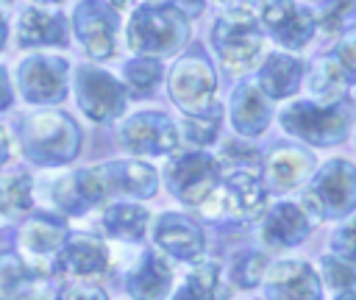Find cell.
<instances>
[{
	"label": "cell",
	"instance_id": "1",
	"mask_svg": "<svg viewBox=\"0 0 356 300\" xmlns=\"http://www.w3.org/2000/svg\"><path fill=\"white\" fill-rule=\"evenodd\" d=\"M14 136L22 156L36 167H64L78 158L83 133L78 122L56 108H39L19 114Z\"/></svg>",
	"mask_w": 356,
	"mask_h": 300
},
{
	"label": "cell",
	"instance_id": "2",
	"mask_svg": "<svg viewBox=\"0 0 356 300\" xmlns=\"http://www.w3.org/2000/svg\"><path fill=\"white\" fill-rule=\"evenodd\" d=\"M278 119L289 136L312 147H331L348 139L356 119V103L350 97L325 106L314 100H295L281 111Z\"/></svg>",
	"mask_w": 356,
	"mask_h": 300
},
{
	"label": "cell",
	"instance_id": "3",
	"mask_svg": "<svg viewBox=\"0 0 356 300\" xmlns=\"http://www.w3.org/2000/svg\"><path fill=\"white\" fill-rule=\"evenodd\" d=\"M298 206L306 211L312 225L325 219H345L356 211V164L348 158H328L320 164L309 186L300 192Z\"/></svg>",
	"mask_w": 356,
	"mask_h": 300
},
{
	"label": "cell",
	"instance_id": "4",
	"mask_svg": "<svg viewBox=\"0 0 356 300\" xmlns=\"http://www.w3.org/2000/svg\"><path fill=\"white\" fill-rule=\"evenodd\" d=\"M128 47L147 58L178 53L189 39V19L170 3H142L128 19Z\"/></svg>",
	"mask_w": 356,
	"mask_h": 300
},
{
	"label": "cell",
	"instance_id": "5",
	"mask_svg": "<svg viewBox=\"0 0 356 300\" xmlns=\"http://www.w3.org/2000/svg\"><path fill=\"white\" fill-rule=\"evenodd\" d=\"M211 44H214V53H217L222 69L231 75H239V72L253 69V64L259 61L264 33L256 25L253 14L239 6L214 19Z\"/></svg>",
	"mask_w": 356,
	"mask_h": 300
},
{
	"label": "cell",
	"instance_id": "6",
	"mask_svg": "<svg viewBox=\"0 0 356 300\" xmlns=\"http://www.w3.org/2000/svg\"><path fill=\"white\" fill-rule=\"evenodd\" d=\"M270 192L264 189L259 172H228L211 197L197 206L206 219H228V222H253L267 211Z\"/></svg>",
	"mask_w": 356,
	"mask_h": 300
},
{
	"label": "cell",
	"instance_id": "7",
	"mask_svg": "<svg viewBox=\"0 0 356 300\" xmlns=\"http://www.w3.org/2000/svg\"><path fill=\"white\" fill-rule=\"evenodd\" d=\"M222 181L217 156L206 150H181L164 167V183L170 194L184 206H203Z\"/></svg>",
	"mask_w": 356,
	"mask_h": 300
},
{
	"label": "cell",
	"instance_id": "8",
	"mask_svg": "<svg viewBox=\"0 0 356 300\" xmlns=\"http://www.w3.org/2000/svg\"><path fill=\"white\" fill-rule=\"evenodd\" d=\"M14 89L28 106H58L70 92V61L53 53H33L17 64Z\"/></svg>",
	"mask_w": 356,
	"mask_h": 300
},
{
	"label": "cell",
	"instance_id": "9",
	"mask_svg": "<svg viewBox=\"0 0 356 300\" xmlns=\"http://www.w3.org/2000/svg\"><path fill=\"white\" fill-rule=\"evenodd\" d=\"M167 92H170V100L186 117L209 111L214 106L217 75H214V67L206 58V53H200V50L184 53L167 75Z\"/></svg>",
	"mask_w": 356,
	"mask_h": 300
},
{
	"label": "cell",
	"instance_id": "10",
	"mask_svg": "<svg viewBox=\"0 0 356 300\" xmlns=\"http://www.w3.org/2000/svg\"><path fill=\"white\" fill-rule=\"evenodd\" d=\"M72 89L78 108L92 122H111L125 114L128 92L122 81H117L111 72L95 67V64H78L72 69Z\"/></svg>",
	"mask_w": 356,
	"mask_h": 300
},
{
	"label": "cell",
	"instance_id": "11",
	"mask_svg": "<svg viewBox=\"0 0 356 300\" xmlns=\"http://www.w3.org/2000/svg\"><path fill=\"white\" fill-rule=\"evenodd\" d=\"M67 222L58 214L50 211H33L25 217L19 233H17V256L39 275L47 278L56 269V258L67 239Z\"/></svg>",
	"mask_w": 356,
	"mask_h": 300
},
{
	"label": "cell",
	"instance_id": "12",
	"mask_svg": "<svg viewBox=\"0 0 356 300\" xmlns=\"http://www.w3.org/2000/svg\"><path fill=\"white\" fill-rule=\"evenodd\" d=\"M242 8L253 14L261 33L267 31L281 47H289V50L306 47V42L314 36V28H317V19L312 17V11H306L295 0H245Z\"/></svg>",
	"mask_w": 356,
	"mask_h": 300
},
{
	"label": "cell",
	"instance_id": "13",
	"mask_svg": "<svg viewBox=\"0 0 356 300\" xmlns=\"http://www.w3.org/2000/svg\"><path fill=\"white\" fill-rule=\"evenodd\" d=\"M120 14L108 0H81L72 11V31L83 53L95 61L114 58Z\"/></svg>",
	"mask_w": 356,
	"mask_h": 300
},
{
	"label": "cell",
	"instance_id": "14",
	"mask_svg": "<svg viewBox=\"0 0 356 300\" xmlns=\"http://www.w3.org/2000/svg\"><path fill=\"white\" fill-rule=\"evenodd\" d=\"M120 144L134 156H172L181 144V133L164 111H136L122 119Z\"/></svg>",
	"mask_w": 356,
	"mask_h": 300
},
{
	"label": "cell",
	"instance_id": "15",
	"mask_svg": "<svg viewBox=\"0 0 356 300\" xmlns=\"http://www.w3.org/2000/svg\"><path fill=\"white\" fill-rule=\"evenodd\" d=\"M317 167V158L309 147L292 144V142H278L267 150L261 158V183L273 194H286L298 186H303Z\"/></svg>",
	"mask_w": 356,
	"mask_h": 300
},
{
	"label": "cell",
	"instance_id": "16",
	"mask_svg": "<svg viewBox=\"0 0 356 300\" xmlns=\"http://www.w3.org/2000/svg\"><path fill=\"white\" fill-rule=\"evenodd\" d=\"M264 300H323L320 275L303 258H284L264 272Z\"/></svg>",
	"mask_w": 356,
	"mask_h": 300
},
{
	"label": "cell",
	"instance_id": "17",
	"mask_svg": "<svg viewBox=\"0 0 356 300\" xmlns=\"http://www.w3.org/2000/svg\"><path fill=\"white\" fill-rule=\"evenodd\" d=\"M153 242L161 253H167L175 261H197L206 250V233L200 222L178 211H164L156 217Z\"/></svg>",
	"mask_w": 356,
	"mask_h": 300
},
{
	"label": "cell",
	"instance_id": "18",
	"mask_svg": "<svg viewBox=\"0 0 356 300\" xmlns=\"http://www.w3.org/2000/svg\"><path fill=\"white\" fill-rule=\"evenodd\" d=\"M14 42L22 50L33 47H67V17L53 6H28L17 17Z\"/></svg>",
	"mask_w": 356,
	"mask_h": 300
},
{
	"label": "cell",
	"instance_id": "19",
	"mask_svg": "<svg viewBox=\"0 0 356 300\" xmlns=\"http://www.w3.org/2000/svg\"><path fill=\"white\" fill-rule=\"evenodd\" d=\"M312 228H314L312 219L298 203L281 200L261 214L259 239L267 250H286V247H298L312 233Z\"/></svg>",
	"mask_w": 356,
	"mask_h": 300
},
{
	"label": "cell",
	"instance_id": "20",
	"mask_svg": "<svg viewBox=\"0 0 356 300\" xmlns=\"http://www.w3.org/2000/svg\"><path fill=\"white\" fill-rule=\"evenodd\" d=\"M111 267V253L106 242L95 233H67L64 247L56 258V272H67L75 278H95L108 272Z\"/></svg>",
	"mask_w": 356,
	"mask_h": 300
},
{
	"label": "cell",
	"instance_id": "21",
	"mask_svg": "<svg viewBox=\"0 0 356 300\" xmlns=\"http://www.w3.org/2000/svg\"><path fill=\"white\" fill-rule=\"evenodd\" d=\"M125 292L134 300H164L172 292V269L156 250H142L125 275Z\"/></svg>",
	"mask_w": 356,
	"mask_h": 300
},
{
	"label": "cell",
	"instance_id": "22",
	"mask_svg": "<svg viewBox=\"0 0 356 300\" xmlns=\"http://www.w3.org/2000/svg\"><path fill=\"white\" fill-rule=\"evenodd\" d=\"M228 117H231V125L234 131L242 136V139H253V136H261L273 119V106L270 100L259 92L256 83L245 81L239 83L234 92H231V100H228Z\"/></svg>",
	"mask_w": 356,
	"mask_h": 300
},
{
	"label": "cell",
	"instance_id": "23",
	"mask_svg": "<svg viewBox=\"0 0 356 300\" xmlns=\"http://www.w3.org/2000/svg\"><path fill=\"white\" fill-rule=\"evenodd\" d=\"M106 181L114 194L131 197V200H147L159 192V172L139 158H117V161H103Z\"/></svg>",
	"mask_w": 356,
	"mask_h": 300
},
{
	"label": "cell",
	"instance_id": "24",
	"mask_svg": "<svg viewBox=\"0 0 356 300\" xmlns=\"http://www.w3.org/2000/svg\"><path fill=\"white\" fill-rule=\"evenodd\" d=\"M300 81H303V64L289 53L267 56L256 75V86L267 100L292 97L300 89Z\"/></svg>",
	"mask_w": 356,
	"mask_h": 300
},
{
	"label": "cell",
	"instance_id": "25",
	"mask_svg": "<svg viewBox=\"0 0 356 300\" xmlns=\"http://www.w3.org/2000/svg\"><path fill=\"white\" fill-rule=\"evenodd\" d=\"M100 228L117 242H142L150 228V211L139 203H108L100 214Z\"/></svg>",
	"mask_w": 356,
	"mask_h": 300
},
{
	"label": "cell",
	"instance_id": "26",
	"mask_svg": "<svg viewBox=\"0 0 356 300\" xmlns=\"http://www.w3.org/2000/svg\"><path fill=\"white\" fill-rule=\"evenodd\" d=\"M33 214V178L25 169L0 172V219H22Z\"/></svg>",
	"mask_w": 356,
	"mask_h": 300
},
{
	"label": "cell",
	"instance_id": "27",
	"mask_svg": "<svg viewBox=\"0 0 356 300\" xmlns=\"http://www.w3.org/2000/svg\"><path fill=\"white\" fill-rule=\"evenodd\" d=\"M306 86H309V92H312V100L325 106V103H337V100L348 97L350 78H348V72L339 67V61H337L334 56H323V58L314 61V67L309 69Z\"/></svg>",
	"mask_w": 356,
	"mask_h": 300
},
{
	"label": "cell",
	"instance_id": "28",
	"mask_svg": "<svg viewBox=\"0 0 356 300\" xmlns=\"http://www.w3.org/2000/svg\"><path fill=\"white\" fill-rule=\"evenodd\" d=\"M36 281L42 278L17 256V250H0V300H22Z\"/></svg>",
	"mask_w": 356,
	"mask_h": 300
},
{
	"label": "cell",
	"instance_id": "29",
	"mask_svg": "<svg viewBox=\"0 0 356 300\" xmlns=\"http://www.w3.org/2000/svg\"><path fill=\"white\" fill-rule=\"evenodd\" d=\"M161 75H164V69H161V61L159 58L136 56V58L125 61V67H122V86H125L128 97L145 100L161 83Z\"/></svg>",
	"mask_w": 356,
	"mask_h": 300
},
{
	"label": "cell",
	"instance_id": "30",
	"mask_svg": "<svg viewBox=\"0 0 356 300\" xmlns=\"http://www.w3.org/2000/svg\"><path fill=\"white\" fill-rule=\"evenodd\" d=\"M184 289L192 300H225L231 294L225 281H222V269L217 261H197L189 269Z\"/></svg>",
	"mask_w": 356,
	"mask_h": 300
},
{
	"label": "cell",
	"instance_id": "31",
	"mask_svg": "<svg viewBox=\"0 0 356 300\" xmlns=\"http://www.w3.org/2000/svg\"><path fill=\"white\" fill-rule=\"evenodd\" d=\"M220 128H222V106L214 103V106H211L209 111H203V114L184 117L178 133H181V142L192 144V150H203V147H209V144L217 142Z\"/></svg>",
	"mask_w": 356,
	"mask_h": 300
},
{
	"label": "cell",
	"instance_id": "32",
	"mask_svg": "<svg viewBox=\"0 0 356 300\" xmlns=\"http://www.w3.org/2000/svg\"><path fill=\"white\" fill-rule=\"evenodd\" d=\"M270 258L264 250H239L228 264V278L236 289H256L264 281Z\"/></svg>",
	"mask_w": 356,
	"mask_h": 300
},
{
	"label": "cell",
	"instance_id": "33",
	"mask_svg": "<svg viewBox=\"0 0 356 300\" xmlns=\"http://www.w3.org/2000/svg\"><path fill=\"white\" fill-rule=\"evenodd\" d=\"M217 161L220 167H228V172H261V153L242 136L225 139Z\"/></svg>",
	"mask_w": 356,
	"mask_h": 300
},
{
	"label": "cell",
	"instance_id": "34",
	"mask_svg": "<svg viewBox=\"0 0 356 300\" xmlns=\"http://www.w3.org/2000/svg\"><path fill=\"white\" fill-rule=\"evenodd\" d=\"M320 283H325L328 289L339 292H353L356 289V261L342 258V256H323L320 258Z\"/></svg>",
	"mask_w": 356,
	"mask_h": 300
},
{
	"label": "cell",
	"instance_id": "35",
	"mask_svg": "<svg viewBox=\"0 0 356 300\" xmlns=\"http://www.w3.org/2000/svg\"><path fill=\"white\" fill-rule=\"evenodd\" d=\"M356 19V0H337L323 17L320 25L325 33H339L345 28H350V22Z\"/></svg>",
	"mask_w": 356,
	"mask_h": 300
},
{
	"label": "cell",
	"instance_id": "36",
	"mask_svg": "<svg viewBox=\"0 0 356 300\" xmlns=\"http://www.w3.org/2000/svg\"><path fill=\"white\" fill-rule=\"evenodd\" d=\"M331 250H334V256H342V258L356 261V217L348 219V222H342V225L334 231V236H331Z\"/></svg>",
	"mask_w": 356,
	"mask_h": 300
},
{
	"label": "cell",
	"instance_id": "37",
	"mask_svg": "<svg viewBox=\"0 0 356 300\" xmlns=\"http://www.w3.org/2000/svg\"><path fill=\"white\" fill-rule=\"evenodd\" d=\"M334 58L339 61V67L348 72V78H356V28H350L339 44L334 47Z\"/></svg>",
	"mask_w": 356,
	"mask_h": 300
},
{
	"label": "cell",
	"instance_id": "38",
	"mask_svg": "<svg viewBox=\"0 0 356 300\" xmlns=\"http://www.w3.org/2000/svg\"><path fill=\"white\" fill-rule=\"evenodd\" d=\"M58 300H108V294H106V289H100L95 283L75 281V283H67L58 292Z\"/></svg>",
	"mask_w": 356,
	"mask_h": 300
},
{
	"label": "cell",
	"instance_id": "39",
	"mask_svg": "<svg viewBox=\"0 0 356 300\" xmlns=\"http://www.w3.org/2000/svg\"><path fill=\"white\" fill-rule=\"evenodd\" d=\"M11 103H14V86H11V78H8L6 67L0 64V114L8 111Z\"/></svg>",
	"mask_w": 356,
	"mask_h": 300
},
{
	"label": "cell",
	"instance_id": "40",
	"mask_svg": "<svg viewBox=\"0 0 356 300\" xmlns=\"http://www.w3.org/2000/svg\"><path fill=\"white\" fill-rule=\"evenodd\" d=\"M167 3H170L172 8H178L186 19H189V17H197V14L203 11V0H167Z\"/></svg>",
	"mask_w": 356,
	"mask_h": 300
},
{
	"label": "cell",
	"instance_id": "41",
	"mask_svg": "<svg viewBox=\"0 0 356 300\" xmlns=\"http://www.w3.org/2000/svg\"><path fill=\"white\" fill-rule=\"evenodd\" d=\"M22 300H56V294H53V289H50L44 281H36V283L25 292Z\"/></svg>",
	"mask_w": 356,
	"mask_h": 300
},
{
	"label": "cell",
	"instance_id": "42",
	"mask_svg": "<svg viewBox=\"0 0 356 300\" xmlns=\"http://www.w3.org/2000/svg\"><path fill=\"white\" fill-rule=\"evenodd\" d=\"M8 158H11V136H8V131L0 125V172H3V167L8 164Z\"/></svg>",
	"mask_w": 356,
	"mask_h": 300
},
{
	"label": "cell",
	"instance_id": "43",
	"mask_svg": "<svg viewBox=\"0 0 356 300\" xmlns=\"http://www.w3.org/2000/svg\"><path fill=\"white\" fill-rule=\"evenodd\" d=\"M6 44H8V19H6L3 11H0V53L6 50Z\"/></svg>",
	"mask_w": 356,
	"mask_h": 300
},
{
	"label": "cell",
	"instance_id": "44",
	"mask_svg": "<svg viewBox=\"0 0 356 300\" xmlns=\"http://www.w3.org/2000/svg\"><path fill=\"white\" fill-rule=\"evenodd\" d=\"M170 300H192V297H189V294H186V289L181 286V289H178V292H175V294H172Z\"/></svg>",
	"mask_w": 356,
	"mask_h": 300
},
{
	"label": "cell",
	"instance_id": "45",
	"mask_svg": "<svg viewBox=\"0 0 356 300\" xmlns=\"http://www.w3.org/2000/svg\"><path fill=\"white\" fill-rule=\"evenodd\" d=\"M334 300H356V289H353V292H339Z\"/></svg>",
	"mask_w": 356,
	"mask_h": 300
},
{
	"label": "cell",
	"instance_id": "46",
	"mask_svg": "<svg viewBox=\"0 0 356 300\" xmlns=\"http://www.w3.org/2000/svg\"><path fill=\"white\" fill-rule=\"evenodd\" d=\"M53 3H61V0H33V6H53Z\"/></svg>",
	"mask_w": 356,
	"mask_h": 300
},
{
	"label": "cell",
	"instance_id": "47",
	"mask_svg": "<svg viewBox=\"0 0 356 300\" xmlns=\"http://www.w3.org/2000/svg\"><path fill=\"white\" fill-rule=\"evenodd\" d=\"M214 3H220V6H222V3H236V0H214Z\"/></svg>",
	"mask_w": 356,
	"mask_h": 300
},
{
	"label": "cell",
	"instance_id": "48",
	"mask_svg": "<svg viewBox=\"0 0 356 300\" xmlns=\"http://www.w3.org/2000/svg\"><path fill=\"white\" fill-rule=\"evenodd\" d=\"M0 3H11V0H0Z\"/></svg>",
	"mask_w": 356,
	"mask_h": 300
},
{
	"label": "cell",
	"instance_id": "49",
	"mask_svg": "<svg viewBox=\"0 0 356 300\" xmlns=\"http://www.w3.org/2000/svg\"><path fill=\"white\" fill-rule=\"evenodd\" d=\"M0 222H3V219H0Z\"/></svg>",
	"mask_w": 356,
	"mask_h": 300
}]
</instances>
